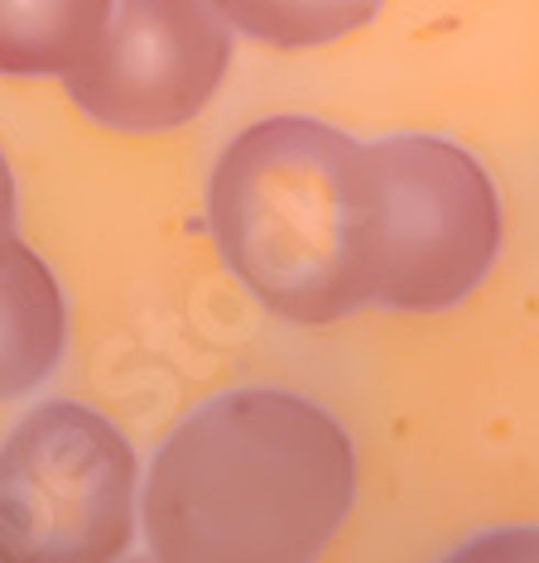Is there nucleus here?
Masks as SVG:
<instances>
[{"label": "nucleus", "mask_w": 539, "mask_h": 563, "mask_svg": "<svg viewBox=\"0 0 539 563\" xmlns=\"http://www.w3.org/2000/svg\"><path fill=\"white\" fill-rule=\"evenodd\" d=\"M338 419L289 390H231L178 424L145 482L154 563H318L352 510Z\"/></svg>", "instance_id": "f257e3e1"}, {"label": "nucleus", "mask_w": 539, "mask_h": 563, "mask_svg": "<svg viewBox=\"0 0 539 563\" xmlns=\"http://www.w3.org/2000/svg\"><path fill=\"white\" fill-rule=\"evenodd\" d=\"M208 222L227 271L294 323L366 303V155L308 117L241 131L217 159Z\"/></svg>", "instance_id": "f03ea898"}, {"label": "nucleus", "mask_w": 539, "mask_h": 563, "mask_svg": "<svg viewBox=\"0 0 539 563\" xmlns=\"http://www.w3.org/2000/svg\"><path fill=\"white\" fill-rule=\"evenodd\" d=\"M366 155V303L433 313L492 271L501 202L486 169L453 140L395 135Z\"/></svg>", "instance_id": "7ed1b4c3"}, {"label": "nucleus", "mask_w": 539, "mask_h": 563, "mask_svg": "<svg viewBox=\"0 0 539 563\" xmlns=\"http://www.w3.org/2000/svg\"><path fill=\"white\" fill-rule=\"evenodd\" d=\"M131 540V443L97 409H30L0 443V563H116Z\"/></svg>", "instance_id": "20e7f679"}, {"label": "nucleus", "mask_w": 539, "mask_h": 563, "mask_svg": "<svg viewBox=\"0 0 539 563\" xmlns=\"http://www.w3.org/2000/svg\"><path fill=\"white\" fill-rule=\"evenodd\" d=\"M227 58L231 24L217 0H111L107 30L68 73V92L111 131H178L222 87Z\"/></svg>", "instance_id": "39448f33"}, {"label": "nucleus", "mask_w": 539, "mask_h": 563, "mask_svg": "<svg viewBox=\"0 0 539 563\" xmlns=\"http://www.w3.org/2000/svg\"><path fill=\"white\" fill-rule=\"evenodd\" d=\"M63 294L48 265L15 241L0 261V400L34 390L63 352Z\"/></svg>", "instance_id": "423d86ee"}, {"label": "nucleus", "mask_w": 539, "mask_h": 563, "mask_svg": "<svg viewBox=\"0 0 539 563\" xmlns=\"http://www.w3.org/2000/svg\"><path fill=\"white\" fill-rule=\"evenodd\" d=\"M111 0H0V73L68 78L97 48Z\"/></svg>", "instance_id": "0eeeda50"}, {"label": "nucleus", "mask_w": 539, "mask_h": 563, "mask_svg": "<svg viewBox=\"0 0 539 563\" xmlns=\"http://www.w3.org/2000/svg\"><path fill=\"white\" fill-rule=\"evenodd\" d=\"M381 5L385 0H217L231 30L279 48H308L356 34Z\"/></svg>", "instance_id": "6e6552de"}, {"label": "nucleus", "mask_w": 539, "mask_h": 563, "mask_svg": "<svg viewBox=\"0 0 539 563\" xmlns=\"http://www.w3.org/2000/svg\"><path fill=\"white\" fill-rule=\"evenodd\" d=\"M448 563H539V525H506V530L477 534Z\"/></svg>", "instance_id": "1a4fd4ad"}, {"label": "nucleus", "mask_w": 539, "mask_h": 563, "mask_svg": "<svg viewBox=\"0 0 539 563\" xmlns=\"http://www.w3.org/2000/svg\"><path fill=\"white\" fill-rule=\"evenodd\" d=\"M15 246V178H10V164L0 155V261Z\"/></svg>", "instance_id": "9d476101"}, {"label": "nucleus", "mask_w": 539, "mask_h": 563, "mask_svg": "<svg viewBox=\"0 0 539 563\" xmlns=\"http://www.w3.org/2000/svg\"><path fill=\"white\" fill-rule=\"evenodd\" d=\"M131 563H154V554H150V559H131Z\"/></svg>", "instance_id": "9b49d317"}]
</instances>
